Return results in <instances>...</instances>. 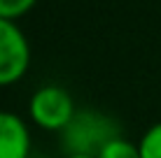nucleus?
I'll return each instance as SVG.
<instances>
[{"mask_svg":"<svg viewBox=\"0 0 161 158\" xmlns=\"http://www.w3.org/2000/svg\"><path fill=\"white\" fill-rule=\"evenodd\" d=\"M63 158H96L91 154H63Z\"/></svg>","mask_w":161,"mask_h":158,"instance_id":"8","label":"nucleus"},{"mask_svg":"<svg viewBox=\"0 0 161 158\" xmlns=\"http://www.w3.org/2000/svg\"><path fill=\"white\" fill-rule=\"evenodd\" d=\"M119 126L110 116L96 110H77L73 121L58 133L65 154H91L96 156L112 137H117Z\"/></svg>","mask_w":161,"mask_h":158,"instance_id":"1","label":"nucleus"},{"mask_svg":"<svg viewBox=\"0 0 161 158\" xmlns=\"http://www.w3.org/2000/svg\"><path fill=\"white\" fill-rule=\"evenodd\" d=\"M96 158H140V149H138V142H131L117 135L98 151Z\"/></svg>","mask_w":161,"mask_h":158,"instance_id":"5","label":"nucleus"},{"mask_svg":"<svg viewBox=\"0 0 161 158\" xmlns=\"http://www.w3.org/2000/svg\"><path fill=\"white\" fill-rule=\"evenodd\" d=\"M140 158H161V121L152 123L138 140Z\"/></svg>","mask_w":161,"mask_h":158,"instance_id":"6","label":"nucleus"},{"mask_svg":"<svg viewBox=\"0 0 161 158\" xmlns=\"http://www.w3.org/2000/svg\"><path fill=\"white\" fill-rule=\"evenodd\" d=\"M77 114L75 100L63 86L44 84L33 91L28 100V119L47 133H61Z\"/></svg>","mask_w":161,"mask_h":158,"instance_id":"2","label":"nucleus"},{"mask_svg":"<svg viewBox=\"0 0 161 158\" xmlns=\"http://www.w3.org/2000/svg\"><path fill=\"white\" fill-rule=\"evenodd\" d=\"M31 68V42L16 21L0 19V89L26 77Z\"/></svg>","mask_w":161,"mask_h":158,"instance_id":"3","label":"nucleus"},{"mask_svg":"<svg viewBox=\"0 0 161 158\" xmlns=\"http://www.w3.org/2000/svg\"><path fill=\"white\" fill-rule=\"evenodd\" d=\"M35 5H37V0H0V19L19 21L21 16H26Z\"/></svg>","mask_w":161,"mask_h":158,"instance_id":"7","label":"nucleus"},{"mask_svg":"<svg viewBox=\"0 0 161 158\" xmlns=\"http://www.w3.org/2000/svg\"><path fill=\"white\" fill-rule=\"evenodd\" d=\"M33 135L28 121L16 112L0 110V158H31Z\"/></svg>","mask_w":161,"mask_h":158,"instance_id":"4","label":"nucleus"}]
</instances>
